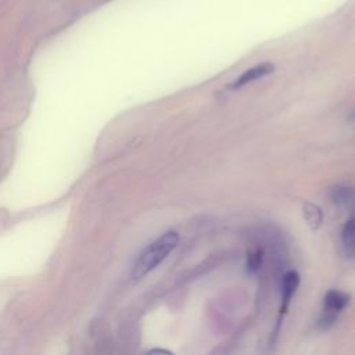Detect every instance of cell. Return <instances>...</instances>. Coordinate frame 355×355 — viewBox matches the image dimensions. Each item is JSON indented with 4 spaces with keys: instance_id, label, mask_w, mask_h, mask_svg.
I'll list each match as a JSON object with an SVG mask.
<instances>
[{
    "instance_id": "6da1fadb",
    "label": "cell",
    "mask_w": 355,
    "mask_h": 355,
    "mask_svg": "<svg viewBox=\"0 0 355 355\" xmlns=\"http://www.w3.org/2000/svg\"><path fill=\"white\" fill-rule=\"evenodd\" d=\"M179 243V234L169 230L148 244L136 258L132 268V277L141 279L151 270H154L176 247Z\"/></svg>"
},
{
    "instance_id": "3957f363",
    "label": "cell",
    "mask_w": 355,
    "mask_h": 355,
    "mask_svg": "<svg viewBox=\"0 0 355 355\" xmlns=\"http://www.w3.org/2000/svg\"><path fill=\"white\" fill-rule=\"evenodd\" d=\"M275 71V65L272 62H262V64H258L252 68H248L245 69L241 75H239L230 85H229V89H239V87H243L254 80H258L261 78H265L268 75H270L272 72Z\"/></svg>"
},
{
    "instance_id": "8992f818",
    "label": "cell",
    "mask_w": 355,
    "mask_h": 355,
    "mask_svg": "<svg viewBox=\"0 0 355 355\" xmlns=\"http://www.w3.org/2000/svg\"><path fill=\"white\" fill-rule=\"evenodd\" d=\"M341 245L347 258H355V215L341 229Z\"/></svg>"
},
{
    "instance_id": "9c48e42d",
    "label": "cell",
    "mask_w": 355,
    "mask_h": 355,
    "mask_svg": "<svg viewBox=\"0 0 355 355\" xmlns=\"http://www.w3.org/2000/svg\"><path fill=\"white\" fill-rule=\"evenodd\" d=\"M337 318H338V315H336V313L322 311V313L319 315V318L316 320V326L319 330H329L331 326H334V323L337 322Z\"/></svg>"
},
{
    "instance_id": "30bf717a",
    "label": "cell",
    "mask_w": 355,
    "mask_h": 355,
    "mask_svg": "<svg viewBox=\"0 0 355 355\" xmlns=\"http://www.w3.org/2000/svg\"><path fill=\"white\" fill-rule=\"evenodd\" d=\"M146 355H175L173 352L165 349V348H153Z\"/></svg>"
},
{
    "instance_id": "277c9868",
    "label": "cell",
    "mask_w": 355,
    "mask_h": 355,
    "mask_svg": "<svg viewBox=\"0 0 355 355\" xmlns=\"http://www.w3.org/2000/svg\"><path fill=\"white\" fill-rule=\"evenodd\" d=\"M349 301H351L349 294H347L341 290L331 288L324 294L323 311L338 315L340 312H343L349 305Z\"/></svg>"
},
{
    "instance_id": "7a4b0ae2",
    "label": "cell",
    "mask_w": 355,
    "mask_h": 355,
    "mask_svg": "<svg viewBox=\"0 0 355 355\" xmlns=\"http://www.w3.org/2000/svg\"><path fill=\"white\" fill-rule=\"evenodd\" d=\"M300 275L297 270L290 269L282 276V286H280V315H284L290 306L293 297L295 295L298 286H300Z\"/></svg>"
},
{
    "instance_id": "ba28073f",
    "label": "cell",
    "mask_w": 355,
    "mask_h": 355,
    "mask_svg": "<svg viewBox=\"0 0 355 355\" xmlns=\"http://www.w3.org/2000/svg\"><path fill=\"white\" fill-rule=\"evenodd\" d=\"M262 262H263V248L262 247L255 245L247 251L245 268H247L248 273L257 275L262 268Z\"/></svg>"
},
{
    "instance_id": "5b68a950",
    "label": "cell",
    "mask_w": 355,
    "mask_h": 355,
    "mask_svg": "<svg viewBox=\"0 0 355 355\" xmlns=\"http://www.w3.org/2000/svg\"><path fill=\"white\" fill-rule=\"evenodd\" d=\"M331 200L336 205L351 209L352 215H355V187H351V186L334 187L331 191Z\"/></svg>"
},
{
    "instance_id": "52a82bcc",
    "label": "cell",
    "mask_w": 355,
    "mask_h": 355,
    "mask_svg": "<svg viewBox=\"0 0 355 355\" xmlns=\"http://www.w3.org/2000/svg\"><path fill=\"white\" fill-rule=\"evenodd\" d=\"M302 215L305 222L312 230H318L323 222V212L320 207L313 202H304L302 205Z\"/></svg>"
},
{
    "instance_id": "8fae6325",
    "label": "cell",
    "mask_w": 355,
    "mask_h": 355,
    "mask_svg": "<svg viewBox=\"0 0 355 355\" xmlns=\"http://www.w3.org/2000/svg\"><path fill=\"white\" fill-rule=\"evenodd\" d=\"M349 119H351V121H355V110H354V111H352V114L349 115Z\"/></svg>"
}]
</instances>
